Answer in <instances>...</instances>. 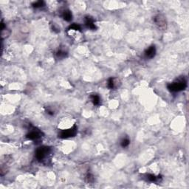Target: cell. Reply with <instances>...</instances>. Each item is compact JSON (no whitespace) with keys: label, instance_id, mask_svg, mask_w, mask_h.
<instances>
[{"label":"cell","instance_id":"14","mask_svg":"<svg viewBox=\"0 0 189 189\" xmlns=\"http://www.w3.org/2000/svg\"><path fill=\"white\" fill-rule=\"evenodd\" d=\"M147 179L151 181V182H155L157 179V177H156V176L154 174H148L147 175Z\"/></svg>","mask_w":189,"mask_h":189},{"label":"cell","instance_id":"3","mask_svg":"<svg viewBox=\"0 0 189 189\" xmlns=\"http://www.w3.org/2000/svg\"><path fill=\"white\" fill-rule=\"evenodd\" d=\"M154 22L155 24L160 30H165L166 28L167 22L165 16L162 14H158L154 18Z\"/></svg>","mask_w":189,"mask_h":189},{"label":"cell","instance_id":"8","mask_svg":"<svg viewBox=\"0 0 189 189\" xmlns=\"http://www.w3.org/2000/svg\"><path fill=\"white\" fill-rule=\"evenodd\" d=\"M62 17H63V19L64 20H66L67 22H70V21L72 20V13L70 11H68V10H66V11H64L63 12Z\"/></svg>","mask_w":189,"mask_h":189},{"label":"cell","instance_id":"7","mask_svg":"<svg viewBox=\"0 0 189 189\" xmlns=\"http://www.w3.org/2000/svg\"><path fill=\"white\" fill-rule=\"evenodd\" d=\"M86 25L87 27L91 30H95L96 27H95V24H94V22H93V19H91L90 17H87L86 18Z\"/></svg>","mask_w":189,"mask_h":189},{"label":"cell","instance_id":"12","mask_svg":"<svg viewBox=\"0 0 189 189\" xmlns=\"http://www.w3.org/2000/svg\"><path fill=\"white\" fill-rule=\"evenodd\" d=\"M67 52H65V51H64V50H60L59 51H58V53H56V55H57V56L58 58H64L65 56H67Z\"/></svg>","mask_w":189,"mask_h":189},{"label":"cell","instance_id":"15","mask_svg":"<svg viewBox=\"0 0 189 189\" xmlns=\"http://www.w3.org/2000/svg\"><path fill=\"white\" fill-rule=\"evenodd\" d=\"M70 29H72V30H81V27L77 24H73L72 25L70 26Z\"/></svg>","mask_w":189,"mask_h":189},{"label":"cell","instance_id":"6","mask_svg":"<svg viewBox=\"0 0 189 189\" xmlns=\"http://www.w3.org/2000/svg\"><path fill=\"white\" fill-rule=\"evenodd\" d=\"M155 54L156 48L154 46H151L145 51V56H146L147 58H152L153 57H154Z\"/></svg>","mask_w":189,"mask_h":189},{"label":"cell","instance_id":"2","mask_svg":"<svg viewBox=\"0 0 189 189\" xmlns=\"http://www.w3.org/2000/svg\"><path fill=\"white\" fill-rule=\"evenodd\" d=\"M50 153V149L49 147H47V146H42V147H40L36 151V159L39 160V161H41L43 160L44 159H45L48 154Z\"/></svg>","mask_w":189,"mask_h":189},{"label":"cell","instance_id":"10","mask_svg":"<svg viewBox=\"0 0 189 189\" xmlns=\"http://www.w3.org/2000/svg\"><path fill=\"white\" fill-rule=\"evenodd\" d=\"M114 85H115L114 79L112 78H109V80H108V81H107V87H108L109 89H113V88H114Z\"/></svg>","mask_w":189,"mask_h":189},{"label":"cell","instance_id":"5","mask_svg":"<svg viewBox=\"0 0 189 189\" xmlns=\"http://www.w3.org/2000/svg\"><path fill=\"white\" fill-rule=\"evenodd\" d=\"M41 137V132L38 129L34 128L27 134V138L30 140H38Z\"/></svg>","mask_w":189,"mask_h":189},{"label":"cell","instance_id":"1","mask_svg":"<svg viewBox=\"0 0 189 189\" xmlns=\"http://www.w3.org/2000/svg\"><path fill=\"white\" fill-rule=\"evenodd\" d=\"M187 87V81L185 78H179L177 81L168 85V89L171 92H179L186 88Z\"/></svg>","mask_w":189,"mask_h":189},{"label":"cell","instance_id":"9","mask_svg":"<svg viewBox=\"0 0 189 189\" xmlns=\"http://www.w3.org/2000/svg\"><path fill=\"white\" fill-rule=\"evenodd\" d=\"M91 99H92V103L94 104L95 105L100 104V98L98 95H92L91 96Z\"/></svg>","mask_w":189,"mask_h":189},{"label":"cell","instance_id":"13","mask_svg":"<svg viewBox=\"0 0 189 189\" xmlns=\"http://www.w3.org/2000/svg\"><path fill=\"white\" fill-rule=\"evenodd\" d=\"M45 5V2H43V1H39V2H35L33 6L34 7H43Z\"/></svg>","mask_w":189,"mask_h":189},{"label":"cell","instance_id":"11","mask_svg":"<svg viewBox=\"0 0 189 189\" xmlns=\"http://www.w3.org/2000/svg\"><path fill=\"white\" fill-rule=\"evenodd\" d=\"M130 143V140L128 139V138H124V139L122 140V141H121V146L122 147H126V146H128V145Z\"/></svg>","mask_w":189,"mask_h":189},{"label":"cell","instance_id":"16","mask_svg":"<svg viewBox=\"0 0 189 189\" xmlns=\"http://www.w3.org/2000/svg\"><path fill=\"white\" fill-rule=\"evenodd\" d=\"M87 182H88V183H90V182H92V181L93 180L92 176H91L90 174H88V175L87 176Z\"/></svg>","mask_w":189,"mask_h":189},{"label":"cell","instance_id":"4","mask_svg":"<svg viewBox=\"0 0 189 189\" xmlns=\"http://www.w3.org/2000/svg\"><path fill=\"white\" fill-rule=\"evenodd\" d=\"M76 133H77V127L75 126H74L72 128L62 131L60 134V138H71V137H74L76 134Z\"/></svg>","mask_w":189,"mask_h":189}]
</instances>
